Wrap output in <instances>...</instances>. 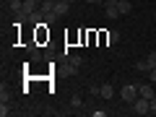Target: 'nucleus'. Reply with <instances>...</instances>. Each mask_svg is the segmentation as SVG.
I'll return each mask as SVG.
<instances>
[{"instance_id": "f257e3e1", "label": "nucleus", "mask_w": 156, "mask_h": 117, "mask_svg": "<svg viewBox=\"0 0 156 117\" xmlns=\"http://www.w3.org/2000/svg\"><path fill=\"white\" fill-rule=\"evenodd\" d=\"M120 99L128 101V104H133V101L138 99V86L135 83H125L122 89H120Z\"/></svg>"}, {"instance_id": "f03ea898", "label": "nucleus", "mask_w": 156, "mask_h": 117, "mask_svg": "<svg viewBox=\"0 0 156 117\" xmlns=\"http://www.w3.org/2000/svg\"><path fill=\"white\" fill-rule=\"evenodd\" d=\"M130 107H133L135 115H148V112H151V99H143V96H138V99H135Z\"/></svg>"}, {"instance_id": "7ed1b4c3", "label": "nucleus", "mask_w": 156, "mask_h": 117, "mask_svg": "<svg viewBox=\"0 0 156 117\" xmlns=\"http://www.w3.org/2000/svg\"><path fill=\"white\" fill-rule=\"evenodd\" d=\"M104 13H107V18H120L122 16L120 8H117V0H104Z\"/></svg>"}, {"instance_id": "20e7f679", "label": "nucleus", "mask_w": 156, "mask_h": 117, "mask_svg": "<svg viewBox=\"0 0 156 117\" xmlns=\"http://www.w3.org/2000/svg\"><path fill=\"white\" fill-rule=\"evenodd\" d=\"M138 96H143V99H154V96H156V86L151 83V81H148V83H140L138 86Z\"/></svg>"}, {"instance_id": "39448f33", "label": "nucleus", "mask_w": 156, "mask_h": 117, "mask_svg": "<svg viewBox=\"0 0 156 117\" xmlns=\"http://www.w3.org/2000/svg\"><path fill=\"white\" fill-rule=\"evenodd\" d=\"M42 16H44V23H47V26H52V23H57V18H60V16H57L55 11H44V8H42Z\"/></svg>"}, {"instance_id": "423d86ee", "label": "nucleus", "mask_w": 156, "mask_h": 117, "mask_svg": "<svg viewBox=\"0 0 156 117\" xmlns=\"http://www.w3.org/2000/svg\"><path fill=\"white\" fill-rule=\"evenodd\" d=\"M115 96V86L112 83H101V99H112Z\"/></svg>"}, {"instance_id": "0eeeda50", "label": "nucleus", "mask_w": 156, "mask_h": 117, "mask_svg": "<svg viewBox=\"0 0 156 117\" xmlns=\"http://www.w3.org/2000/svg\"><path fill=\"white\" fill-rule=\"evenodd\" d=\"M117 8H120V13H122V16H128V13L133 11V5H130V0H117Z\"/></svg>"}, {"instance_id": "6e6552de", "label": "nucleus", "mask_w": 156, "mask_h": 117, "mask_svg": "<svg viewBox=\"0 0 156 117\" xmlns=\"http://www.w3.org/2000/svg\"><path fill=\"white\" fill-rule=\"evenodd\" d=\"M70 109H83V99H81L78 94L70 96Z\"/></svg>"}, {"instance_id": "1a4fd4ad", "label": "nucleus", "mask_w": 156, "mask_h": 117, "mask_svg": "<svg viewBox=\"0 0 156 117\" xmlns=\"http://www.w3.org/2000/svg\"><path fill=\"white\" fill-rule=\"evenodd\" d=\"M68 62L76 65V68H81V65H83V57H81V55H68Z\"/></svg>"}, {"instance_id": "9d476101", "label": "nucleus", "mask_w": 156, "mask_h": 117, "mask_svg": "<svg viewBox=\"0 0 156 117\" xmlns=\"http://www.w3.org/2000/svg\"><path fill=\"white\" fill-rule=\"evenodd\" d=\"M11 101H0V115H3V117H8V115H11Z\"/></svg>"}, {"instance_id": "9b49d317", "label": "nucleus", "mask_w": 156, "mask_h": 117, "mask_svg": "<svg viewBox=\"0 0 156 117\" xmlns=\"http://www.w3.org/2000/svg\"><path fill=\"white\" fill-rule=\"evenodd\" d=\"M107 42L109 44H117L120 42V31H107Z\"/></svg>"}, {"instance_id": "f8f14e48", "label": "nucleus", "mask_w": 156, "mask_h": 117, "mask_svg": "<svg viewBox=\"0 0 156 117\" xmlns=\"http://www.w3.org/2000/svg\"><path fill=\"white\" fill-rule=\"evenodd\" d=\"M135 70H140V73H146V70H151V65H148V60H138V62H135Z\"/></svg>"}, {"instance_id": "ddd939ff", "label": "nucleus", "mask_w": 156, "mask_h": 117, "mask_svg": "<svg viewBox=\"0 0 156 117\" xmlns=\"http://www.w3.org/2000/svg\"><path fill=\"white\" fill-rule=\"evenodd\" d=\"M0 101H11V91H8L5 86H3V89H0Z\"/></svg>"}, {"instance_id": "4468645a", "label": "nucleus", "mask_w": 156, "mask_h": 117, "mask_svg": "<svg viewBox=\"0 0 156 117\" xmlns=\"http://www.w3.org/2000/svg\"><path fill=\"white\" fill-rule=\"evenodd\" d=\"M89 96H101V86H89Z\"/></svg>"}, {"instance_id": "2eb2a0df", "label": "nucleus", "mask_w": 156, "mask_h": 117, "mask_svg": "<svg viewBox=\"0 0 156 117\" xmlns=\"http://www.w3.org/2000/svg\"><path fill=\"white\" fill-rule=\"evenodd\" d=\"M65 73H68V76H76V73H78V68H76V65H70V62H68V68H65Z\"/></svg>"}, {"instance_id": "dca6fc26", "label": "nucleus", "mask_w": 156, "mask_h": 117, "mask_svg": "<svg viewBox=\"0 0 156 117\" xmlns=\"http://www.w3.org/2000/svg\"><path fill=\"white\" fill-rule=\"evenodd\" d=\"M146 60H148V65H151V68H156V52H151V55L146 57Z\"/></svg>"}, {"instance_id": "f3484780", "label": "nucleus", "mask_w": 156, "mask_h": 117, "mask_svg": "<svg viewBox=\"0 0 156 117\" xmlns=\"http://www.w3.org/2000/svg\"><path fill=\"white\" fill-rule=\"evenodd\" d=\"M151 115H156V96L151 99Z\"/></svg>"}, {"instance_id": "a211bd4d", "label": "nucleus", "mask_w": 156, "mask_h": 117, "mask_svg": "<svg viewBox=\"0 0 156 117\" xmlns=\"http://www.w3.org/2000/svg\"><path fill=\"white\" fill-rule=\"evenodd\" d=\"M86 3H91V5H99V3H101V0H86Z\"/></svg>"}, {"instance_id": "6ab92c4d", "label": "nucleus", "mask_w": 156, "mask_h": 117, "mask_svg": "<svg viewBox=\"0 0 156 117\" xmlns=\"http://www.w3.org/2000/svg\"><path fill=\"white\" fill-rule=\"evenodd\" d=\"M52 3H57V0H52Z\"/></svg>"}, {"instance_id": "aec40b11", "label": "nucleus", "mask_w": 156, "mask_h": 117, "mask_svg": "<svg viewBox=\"0 0 156 117\" xmlns=\"http://www.w3.org/2000/svg\"><path fill=\"white\" fill-rule=\"evenodd\" d=\"M101 3H104V0H101Z\"/></svg>"}]
</instances>
